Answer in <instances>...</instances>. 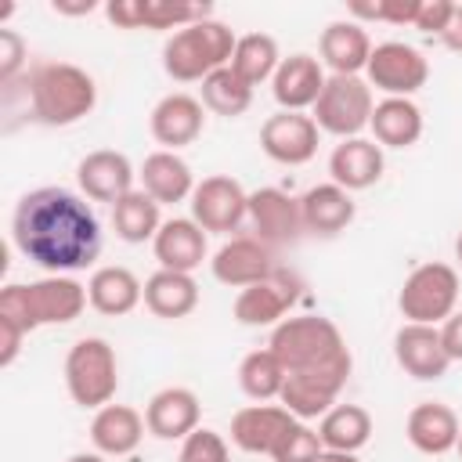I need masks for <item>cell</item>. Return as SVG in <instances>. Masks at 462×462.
Instances as JSON below:
<instances>
[{"instance_id": "obj_1", "label": "cell", "mask_w": 462, "mask_h": 462, "mask_svg": "<svg viewBox=\"0 0 462 462\" xmlns=\"http://www.w3.org/2000/svg\"><path fill=\"white\" fill-rule=\"evenodd\" d=\"M11 245L47 274H72L97 260L101 220L87 195L43 184L18 199L11 213Z\"/></svg>"}, {"instance_id": "obj_25", "label": "cell", "mask_w": 462, "mask_h": 462, "mask_svg": "<svg viewBox=\"0 0 462 462\" xmlns=\"http://www.w3.org/2000/svg\"><path fill=\"white\" fill-rule=\"evenodd\" d=\"M300 213H303V231L307 235H318V238H336L339 231L350 227L357 206H354V195L339 184H314L303 191L300 199Z\"/></svg>"}, {"instance_id": "obj_44", "label": "cell", "mask_w": 462, "mask_h": 462, "mask_svg": "<svg viewBox=\"0 0 462 462\" xmlns=\"http://www.w3.org/2000/svg\"><path fill=\"white\" fill-rule=\"evenodd\" d=\"M440 343H444V350H448L451 361H462V310H455L440 325Z\"/></svg>"}, {"instance_id": "obj_15", "label": "cell", "mask_w": 462, "mask_h": 462, "mask_svg": "<svg viewBox=\"0 0 462 462\" xmlns=\"http://www.w3.org/2000/svg\"><path fill=\"white\" fill-rule=\"evenodd\" d=\"M300 296V282L292 274H282L274 271L271 278L249 285V289H238L235 296V321L245 325V328H274L285 321L289 307L296 303Z\"/></svg>"}, {"instance_id": "obj_26", "label": "cell", "mask_w": 462, "mask_h": 462, "mask_svg": "<svg viewBox=\"0 0 462 462\" xmlns=\"http://www.w3.org/2000/svg\"><path fill=\"white\" fill-rule=\"evenodd\" d=\"M206 231L191 217H170L162 220L159 235L152 238V253L162 271H184L191 274L206 260Z\"/></svg>"}, {"instance_id": "obj_47", "label": "cell", "mask_w": 462, "mask_h": 462, "mask_svg": "<svg viewBox=\"0 0 462 462\" xmlns=\"http://www.w3.org/2000/svg\"><path fill=\"white\" fill-rule=\"evenodd\" d=\"M65 462H105V455H101V451H76V455H69Z\"/></svg>"}, {"instance_id": "obj_14", "label": "cell", "mask_w": 462, "mask_h": 462, "mask_svg": "<svg viewBox=\"0 0 462 462\" xmlns=\"http://www.w3.org/2000/svg\"><path fill=\"white\" fill-rule=\"evenodd\" d=\"M209 271L227 289H249V285L271 278L278 267H274V249H267L256 235H238V238H227L213 253Z\"/></svg>"}, {"instance_id": "obj_43", "label": "cell", "mask_w": 462, "mask_h": 462, "mask_svg": "<svg viewBox=\"0 0 462 462\" xmlns=\"http://www.w3.org/2000/svg\"><path fill=\"white\" fill-rule=\"evenodd\" d=\"M25 336H29V332H22L14 321L0 318V368H11V365H14V357L22 354Z\"/></svg>"}, {"instance_id": "obj_20", "label": "cell", "mask_w": 462, "mask_h": 462, "mask_svg": "<svg viewBox=\"0 0 462 462\" xmlns=\"http://www.w3.org/2000/svg\"><path fill=\"white\" fill-rule=\"evenodd\" d=\"M296 415L282 404H245L231 415V444L249 455H271Z\"/></svg>"}, {"instance_id": "obj_18", "label": "cell", "mask_w": 462, "mask_h": 462, "mask_svg": "<svg viewBox=\"0 0 462 462\" xmlns=\"http://www.w3.org/2000/svg\"><path fill=\"white\" fill-rule=\"evenodd\" d=\"M134 162L116 152V148H97V152H87L76 166V184L79 191L90 199V202H108L116 206L123 195L134 191Z\"/></svg>"}, {"instance_id": "obj_23", "label": "cell", "mask_w": 462, "mask_h": 462, "mask_svg": "<svg viewBox=\"0 0 462 462\" xmlns=\"http://www.w3.org/2000/svg\"><path fill=\"white\" fill-rule=\"evenodd\" d=\"M199 419H202V404L188 386H166L144 408L148 433L159 440H184L188 433L199 430Z\"/></svg>"}, {"instance_id": "obj_30", "label": "cell", "mask_w": 462, "mask_h": 462, "mask_svg": "<svg viewBox=\"0 0 462 462\" xmlns=\"http://www.w3.org/2000/svg\"><path fill=\"white\" fill-rule=\"evenodd\" d=\"M368 130L379 148H411L422 137V108L411 97H383L372 108Z\"/></svg>"}, {"instance_id": "obj_41", "label": "cell", "mask_w": 462, "mask_h": 462, "mask_svg": "<svg viewBox=\"0 0 462 462\" xmlns=\"http://www.w3.org/2000/svg\"><path fill=\"white\" fill-rule=\"evenodd\" d=\"M451 14H455V4H451V0H422L411 29H419V32H426V36H437V40H440V32L448 29Z\"/></svg>"}, {"instance_id": "obj_46", "label": "cell", "mask_w": 462, "mask_h": 462, "mask_svg": "<svg viewBox=\"0 0 462 462\" xmlns=\"http://www.w3.org/2000/svg\"><path fill=\"white\" fill-rule=\"evenodd\" d=\"M51 7H54L58 14H90L97 4H94V0H79V4H65V0H54Z\"/></svg>"}, {"instance_id": "obj_3", "label": "cell", "mask_w": 462, "mask_h": 462, "mask_svg": "<svg viewBox=\"0 0 462 462\" xmlns=\"http://www.w3.org/2000/svg\"><path fill=\"white\" fill-rule=\"evenodd\" d=\"M90 296L69 274H47L40 282H7L0 289V318L14 321L22 332H36L43 325H69L87 310Z\"/></svg>"}, {"instance_id": "obj_19", "label": "cell", "mask_w": 462, "mask_h": 462, "mask_svg": "<svg viewBox=\"0 0 462 462\" xmlns=\"http://www.w3.org/2000/svg\"><path fill=\"white\" fill-rule=\"evenodd\" d=\"M325 65L314 54H289L282 58L274 79H271V94L278 101L282 112H307L318 105L321 90H325Z\"/></svg>"}, {"instance_id": "obj_7", "label": "cell", "mask_w": 462, "mask_h": 462, "mask_svg": "<svg viewBox=\"0 0 462 462\" xmlns=\"http://www.w3.org/2000/svg\"><path fill=\"white\" fill-rule=\"evenodd\" d=\"M458 307V271L451 263H419L401 292H397V310L404 321L415 325H444Z\"/></svg>"}, {"instance_id": "obj_29", "label": "cell", "mask_w": 462, "mask_h": 462, "mask_svg": "<svg viewBox=\"0 0 462 462\" xmlns=\"http://www.w3.org/2000/svg\"><path fill=\"white\" fill-rule=\"evenodd\" d=\"M87 296H90V307L105 318H123L130 314L137 303H144V285L141 278L130 271V267H119V263H108V267H97L87 282Z\"/></svg>"}, {"instance_id": "obj_9", "label": "cell", "mask_w": 462, "mask_h": 462, "mask_svg": "<svg viewBox=\"0 0 462 462\" xmlns=\"http://www.w3.org/2000/svg\"><path fill=\"white\" fill-rule=\"evenodd\" d=\"M354 372V357H339L332 365H321V368H307V372H285V386H282V397L278 404L289 408L300 422H310V419H321L332 404H339V393L346 386Z\"/></svg>"}, {"instance_id": "obj_22", "label": "cell", "mask_w": 462, "mask_h": 462, "mask_svg": "<svg viewBox=\"0 0 462 462\" xmlns=\"http://www.w3.org/2000/svg\"><path fill=\"white\" fill-rule=\"evenodd\" d=\"M383 170H386V155H383V148L372 137H346L328 155L332 184L346 188L350 195L372 188L383 177Z\"/></svg>"}, {"instance_id": "obj_34", "label": "cell", "mask_w": 462, "mask_h": 462, "mask_svg": "<svg viewBox=\"0 0 462 462\" xmlns=\"http://www.w3.org/2000/svg\"><path fill=\"white\" fill-rule=\"evenodd\" d=\"M199 101H202V108H209L213 116L238 119V116L249 112V105H253V87H249L231 65H224V69L209 72V76L199 83Z\"/></svg>"}, {"instance_id": "obj_4", "label": "cell", "mask_w": 462, "mask_h": 462, "mask_svg": "<svg viewBox=\"0 0 462 462\" xmlns=\"http://www.w3.org/2000/svg\"><path fill=\"white\" fill-rule=\"evenodd\" d=\"M235 43H238V36L231 32V25H224L217 18L184 25L177 32H170L162 43V69L177 83H202L209 72L231 65Z\"/></svg>"}, {"instance_id": "obj_27", "label": "cell", "mask_w": 462, "mask_h": 462, "mask_svg": "<svg viewBox=\"0 0 462 462\" xmlns=\"http://www.w3.org/2000/svg\"><path fill=\"white\" fill-rule=\"evenodd\" d=\"M458 433H462V422L458 415L440 404V401H422L408 411V422H404V437L415 451L422 455H444V451H455L458 444Z\"/></svg>"}, {"instance_id": "obj_35", "label": "cell", "mask_w": 462, "mask_h": 462, "mask_svg": "<svg viewBox=\"0 0 462 462\" xmlns=\"http://www.w3.org/2000/svg\"><path fill=\"white\" fill-rule=\"evenodd\" d=\"M238 386L249 401L256 404H267V401H278L282 397V386H285V365L274 357L271 346H260V350H249L238 365Z\"/></svg>"}, {"instance_id": "obj_5", "label": "cell", "mask_w": 462, "mask_h": 462, "mask_svg": "<svg viewBox=\"0 0 462 462\" xmlns=\"http://www.w3.org/2000/svg\"><path fill=\"white\" fill-rule=\"evenodd\" d=\"M267 346L285 365V372L321 368V365H332V361L350 354L339 325L325 314H292V318H285L282 325L271 328Z\"/></svg>"}, {"instance_id": "obj_50", "label": "cell", "mask_w": 462, "mask_h": 462, "mask_svg": "<svg viewBox=\"0 0 462 462\" xmlns=\"http://www.w3.org/2000/svg\"><path fill=\"white\" fill-rule=\"evenodd\" d=\"M455 451H458V455H462V433H458V444H455Z\"/></svg>"}, {"instance_id": "obj_2", "label": "cell", "mask_w": 462, "mask_h": 462, "mask_svg": "<svg viewBox=\"0 0 462 462\" xmlns=\"http://www.w3.org/2000/svg\"><path fill=\"white\" fill-rule=\"evenodd\" d=\"M29 112L40 126H72L97 105V83L72 61H36L25 79Z\"/></svg>"}, {"instance_id": "obj_39", "label": "cell", "mask_w": 462, "mask_h": 462, "mask_svg": "<svg viewBox=\"0 0 462 462\" xmlns=\"http://www.w3.org/2000/svg\"><path fill=\"white\" fill-rule=\"evenodd\" d=\"M177 462H231V448H227V440L217 430L199 426L195 433H188L180 440Z\"/></svg>"}, {"instance_id": "obj_40", "label": "cell", "mask_w": 462, "mask_h": 462, "mask_svg": "<svg viewBox=\"0 0 462 462\" xmlns=\"http://www.w3.org/2000/svg\"><path fill=\"white\" fill-rule=\"evenodd\" d=\"M29 58L25 40L14 29H0V83H11Z\"/></svg>"}, {"instance_id": "obj_12", "label": "cell", "mask_w": 462, "mask_h": 462, "mask_svg": "<svg viewBox=\"0 0 462 462\" xmlns=\"http://www.w3.org/2000/svg\"><path fill=\"white\" fill-rule=\"evenodd\" d=\"M318 141L321 130L314 123V116L307 112H274L263 119L260 126V148L267 159L282 162V166H303L318 155Z\"/></svg>"}, {"instance_id": "obj_48", "label": "cell", "mask_w": 462, "mask_h": 462, "mask_svg": "<svg viewBox=\"0 0 462 462\" xmlns=\"http://www.w3.org/2000/svg\"><path fill=\"white\" fill-rule=\"evenodd\" d=\"M318 462H361L357 455H346V451H325Z\"/></svg>"}, {"instance_id": "obj_45", "label": "cell", "mask_w": 462, "mask_h": 462, "mask_svg": "<svg viewBox=\"0 0 462 462\" xmlns=\"http://www.w3.org/2000/svg\"><path fill=\"white\" fill-rule=\"evenodd\" d=\"M440 43H444L448 51H455V54H462V4H455V14H451V22H448V29L440 32Z\"/></svg>"}, {"instance_id": "obj_42", "label": "cell", "mask_w": 462, "mask_h": 462, "mask_svg": "<svg viewBox=\"0 0 462 462\" xmlns=\"http://www.w3.org/2000/svg\"><path fill=\"white\" fill-rule=\"evenodd\" d=\"M105 18L116 29H141V0H108Z\"/></svg>"}, {"instance_id": "obj_32", "label": "cell", "mask_w": 462, "mask_h": 462, "mask_svg": "<svg viewBox=\"0 0 462 462\" xmlns=\"http://www.w3.org/2000/svg\"><path fill=\"white\" fill-rule=\"evenodd\" d=\"M318 437H321L325 451L357 455L372 440V415L361 404H332L318 419Z\"/></svg>"}, {"instance_id": "obj_16", "label": "cell", "mask_w": 462, "mask_h": 462, "mask_svg": "<svg viewBox=\"0 0 462 462\" xmlns=\"http://www.w3.org/2000/svg\"><path fill=\"white\" fill-rule=\"evenodd\" d=\"M393 357L397 365L419 379V383H437L448 375L451 368V357L440 343V328L437 325H415V321H404L397 332H393Z\"/></svg>"}, {"instance_id": "obj_31", "label": "cell", "mask_w": 462, "mask_h": 462, "mask_svg": "<svg viewBox=\"0 0 462 462\" xmlns=\"http://www.w3.org/2000/svg\"><path fill=\"white\" fill-rule=\"evenodd\" d=\"M144 307L155 314V318H166V321H177V318H188L195 307H199V285L191 274L184 271H155L148 282H144Z\"/></svg>"}, {"instance_id": "obj_8", "label": "cell", "mask_w": 462, "mask_h": 462, "mask_svg": "<svg viewBox=\"0 0 462 462\" xmlns=\"http://www.w3.org/2000/svg\"><path fill=\"white\" fill-rule=\"evenodd\" d=\"M372 108H375V94L365 76H328L310 116L321 134L346 141V137H361V130L372 123Z\"/></svg>"}, {"instance_id": "obj_36", "label": "cell", "mask_w": 462, "mask_h": 462, "mask_svg": "<svg viewBox=\"0 0 462 462\" xmlns=\"http://www.w3.org/2000/svg\"><path fill=\"white\" fill-rule=\"evenodd\" d=\"M278 65H282V54H278V40L274 36H267V32H245V36H238L235 54H231V69L249 87H260V83L274 79Z\"/></svg>"}, {"instance_id": "obj_21", "label": "cell", "mask_w": 462, "mask_h": 462, "mask_svg": "<svg viewBox=\"0 0 462 462\" xmlns=\"http://www.w3.org/2000/svg\"><path fill=\"white\" fill-rule=\"evenodd\" d=\"M318 54H321V65L328 69V76H361L372 58V40H368L365 25L339 18L321 29Z\"/></svg>"}, {"instance_id": "obj_33", "label": "cell", "mask_w": 462, "mask_h": 462, "mask_svg": "<svg viewBox=\"0 0 462 462\" xmlns=\"http://www.w3.org/2000/svg\"><path fill=\"white\" fill-rule=\"evenodd\" d=\"M162 206L144 191V188H134L130 195H123L116 206H112V227L123 242L130 245H141V242H152L162 227Z\"/></svg>"}, {"instance_id": "obj_37", "label": "cell", "mask_w": 462, "mask_h": 462, "mask_svg": "<svg viewBox=\"0 0 462 462\" xmlns=\"http://www.w3.org/2000/svg\"><path fill=\"white\" fill-rule=\"evenodd\" d=\"M213 18V4H173V0H141V29H184Z\"/></svg>"}, {"instance_id": "obj_11", "label": "cell", "mask_w": 462, "mask_h": 462, "mask_svg": "<svg viewBox=\"0 0 462 462\" xmlns=\"http://www.w3.org/2000/svg\"><path fill=\"white\" fill-rule=\"evenodd\" d=\"M191 206V220L209 235H231L242 227V220H249V191L227 177V173H213L202 177L188 199Z\"/></svg>"}, {"instance_id": "obj_6", "label": "cell", "mask_w": 462, "mask_h": 462, "mask_svg": "<svg viewBox=\"0 0 462 462\" xmlns=\"http://www.w3.org/2000/svg\"><path fill=\"white\" fill-rule=\"evenodd\" d=\"M65 390L79 408H105L119 390L116 346L101 336H83L65 354Z\"/></svg>"}, {"instance_id": "obj_28", "label": "cell", "mask_w": 462, "mask_h": 462, "mask_svg": "<svg viewBox=\"0 0 462 462\" xmlns=\"http://www.w3.org/2000/svg\"><path fill=\"white\" fill-rule=\"evenodd\" d=\"M137 177H141V188H144L159 206L188 202L191 191H195V184H199L195 173H191V166H188L177 152H166V148L152 152V155L141 162Z\"/></svg>"}, {"instance_id": "obj_24", "label": "cell", "mask_w": 462, "mask_h": 462, "mask_svg": "<svg viewBox=\"0 0 462 462\" xmlns=\"http://www.w3.org/2000/svg\"><path fill=\"white\" fill-rule=\"evenodd\" d=\"M144 415L130 404H105L94 411L90 419V444L94 451H101L105 458H123V455H134L137 444L144 440Z\"/></svg>"}, {"instance_id": "obj_49", "label": "cell", "mask_w": 462, "mask_h": 462, "mask_svg": "<svg viewBox=\"0 0 462 462\" xmlns=\"http://www.w3.org/2000/svg\"><path fill=\"white\" fill-rule=\"evenodd\" d=\"M455 260L462 263V231H458V238H455Z\"/></svg>"}, {"instance_id": "obj_38", "label": "cell", "mask_w": 462, "mask_h": 462, "mask_svg": "<svg viewBox=\"0 0 462 462\" xmlns=\"http://www.w3.org/2000/svg\"><path fill=\"white\" fill-rule=\"evenodd\" d=\"M321 455H325V444H321L318 430L307 426V422H300V419L285 430V437H282L278 448L271 451L274 462H318Z\"/></svg>"}, {"instance_id": "obj_10", "label": "cell", "mask_w": 462, "mask_h": 462, "mask_svg": "<svg viewBox=\"0 0 462 462\" xmlns=\"http://www.w3.org/2000/svg\"><path fill=\"white\" fill-rule=\"evenodd\" d=\"M365 79L372 90H383L386 97H411L430 79V61L419 47L404 40H386L372 47V58L365 65Z\"/></svg>"}, {"instance_id": "obj_13", "label": "cell", "mask_w": 462, "mask_h": 462, "mask_svg": "<svg viewBox=\"0 0 462 462\" xmlns=\"http://www.w3.org/2000/svg\"><path fill=\"white\" fill-rule=\"evenodd\" d=\"M249 224L267 249L296 245L303 235L300 199H292L282 188H256L249 191Z\"/></svg>"}, {"instance_id": "obj_17", "label": "cell", "mask_w": 462, "mask_h": 462, "mask_svg": "<svg viewBox=\"0 0 462 462\" xmlns=\"http://www.w3.org/2000/svg\"><path fill=\"white\" fill-rule=\"evenodd\" d=\"M202 126H206V108H202L199 97H191L184 90H173V94L159 97L152 116H148V130L166 152L195 144L202 137Z\"/></svg>"}]
</instances>
